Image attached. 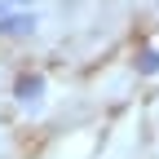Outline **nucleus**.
<instances>
[{"mask_svg": "<svg viewBox=\"0 0 159 159\" xmlns=\"http://www.w3.org/2000/svg\"><path fill=\"white\" fill-rule=\"evenodd\" d=\"M40 89H44V80H40V75H22V80H18V97H22V102H35Z\"/></svg>", "mask_w": 159, "mask_h": 159, "instance_id": "1", "label": "nucleus"}, {"mask_svg": "<svg viewBox=\"0 0 159 159\" xmlns=\"http://www.w3.org/2000/svg\"><path fill=\"white\" fill-rule=\"evenodd\" d=\"M35 27V18H0V35H9V31H31Z\"/></svg>", "mask_w": 159, "mask_h": 159, "instance_id": "2", "label": "nucleus"}, {"mask_svg": "<svg viewBox=\"0 0 159 159\" xmlns=\"http://www.w3.org/2000/svg\"><path fill=\"white\" fill-rule=\"evenodd\" d=\"M137 66H142L146 75H155V71H159V49H146V53H142V62H137Z\"/></svg>", "mask_w": 159, "mask_h": 159, "instance_id": "3", "label": "nucleus"}]
</instances>
